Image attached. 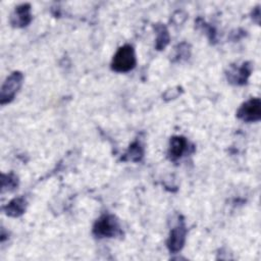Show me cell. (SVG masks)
<instances>
[{
	"label": "cell",
	"instance_id": "4fadbf2b",
	"mask_svg": "<svg viewBox=\"0 0 261 261\" xmlns=\"http://www.w3.org/2000/svg\"><path fill=\"white\" fill-rule=\"evenodd\" d=\"M189 56H190V49H189V45L187 43H181L175 48L174 57L177 60H181L182 58H185V59L189 58Z\"/></svg>",
	"mask_w": 261,
	"mask_h": 261
},
{
	"label": "cell",
	"instance_id": "9c48e42d",
	"mask_svg": "<svg viewBox=\"0 0 261 261\" xmlns=\"http://www.w3.org/2000/svg\"><path fill=\"white\" fill-rule=\"evenodd\" d=\"M27 208V200L23 197H17L11 200L5 207L4 211L8 216L17 217L20 216Z\"/></svg>",
	"mask_w": 261,
	"mask_h": 261
},
{
	"label": "cell",
	"instance_id": "6da1fadb",
	"mask_svg": "<svg viewBox=\"0 0 261 261\" xmlns=\"http://www.w3.org/2000/svg\"><path fill=\"white\" fill-rule=\"evenodd\" d=\"M135 50L130 45L121 46L114 54L111 61V68L116 72H127L136 65Z\"/></svg>",
	"mask_w": 261,
	"mask_h": 261
},
{
	"label": "cell",
	"instance_id": "8fae6325",
	"mask_svg": "<svg viewBox=\"0 0 261 261\" xmlns=\"http://www.w3.org/2000/svg\"><path fill=\"white\" fill-rule=\"evenodd\" d=\"M155 30L157 32V39H156V48L157 50H162L169 42V35L167 29L162 24H156Z\"/></svg>",
	"mask_w": 261,
	"mask_h": 261
},
{
	"label": "cell",
	"instance_id": "3957f363",
	"mask_svg": "<svg viewBox=\"0 0 261 261\" xmlns=\"http://www.w3.org/2000/svg\"><path fill=\"white\" fill-rule=\"evenodd\" d=\"M23 75L20 71H13L4 82L0 93V102L2 105L13 100L21 87Z\"/></svg>",
	"mask_w": 261,
	"mask_h": 261
},
{
	"label": "cell",
	"instance_id": "7a4b0ae2",
	"mask_svg": "<svg viewBox=\"0 0 261 261\" xmlns=\"http://www.w3.org/2000/svg\"><path fill=\"white\" fill-rule=\"evenodd\" d=\"M93 233L96 238H113L120 233V226L116 217L112 214L101 215L94 223Z\"/></svg>",
	"mask_w": 261,
	"mask_h": 261
},
{
	"label": "cell",
	"instance_id": "30bf717a",
	"mask_svg": "<svg viewBox=\"0 0 261 261\" xmlns=\"http://www.w3.org/2000/svg\"><path fill=\"white\" fill-rule=\"evenodd\" d=\"M143 156H144V148L140 142L136 141L128 147V150L125 152L122 160L138 162L143 158Z\"/></svg>",
	"mask_w": 261,
	"mask_h": 261
},
{
	"label": "cell",
	"instance_id": "52a82bcc",
	"mask_svg": "<svg viewBox=\"0 0 261 261\" xmlns=\"http://www.w3.org/2000/svg\"><path fill=\"white\" fill-rule=\"evenodd\" d=\"M32 20L31 6L30 4H20L15 7L14 11L11 13L10 22L13 27L23 28L28 25Z\"/></svg>",
	"mask_w": 261,
	"mask_h": 261
},
{
	"label": "cell",
	"instance_id": "5b68a950",
	"mask_svg": "<svg viewBox=\"0 0 261 261\" xmlns=\"http://www.w3.org/2000/svg\"><path fill=\"white\" fill-rule=\"evenodd\" d=\"M187 234V228L184 221H180L175 225L169 232V238L167 240V248L170 253H177L180 251L185 245Z\"/></svg>",
	"mask_w": 261,
	"mask_h": 261
},
{
	"label": "cell",
	"instance_id": "7c38bea8",
	"mask_svg": "<svg viewBox=\"0 0 261 261\" xmlns=\"http://www.w3.org/2000/svg\"><path fill=\"white\" fill-rule=\"evenodd\" d=\"M18 186L17 176L14 173L2 174V191H12Z\"/></svg>",
	"mask_w": 261,
	"mask_h": 261
},
{
	"label": "cell",
	"instance_id": "ba28073f",
	"mask_svg": "<svg viewBox=\"0 0 261 261\" xmlns=\"http://www.w3.org/2000/svg\"><path fill=\"white\" fill-rule=\"evenodd\" d=\"M188 141L186 138L176 136L172 137L169 142V149H168V156L171 160H177L182 156V154L188 149Z\"/></svg>",
	"mask_w": 261,
	"mask_h": 261
},
{
	"label": "cell",
	"instance_id": "277c9868",
	"mask_svg": "<svg viewBox=\"0 0 261 261\" xmlns=\"http://www.w3.org/2000/svg\"><path fill=\"white\" fill-rule=\"evenodd\" d=\"M237 116L247 122L258 121L261 118V102L259 98H252L239 108Z\"/></svg>",
	"mask_w": 261,
	"mask_h": 261
},
{
	"label": "cell",
	"instance_id": "8992f818",
	"mask_svg": "<svg viewBox=\"0 0 261 261\" xmlns=\"http://www.w3.org/2000/svg\"><path fill=\"white\" fill-rule=\"evenodd\" d=\"M252 71L250 62H243L241 65H231L226 73L227 80L233 85H244Z\"/></svg>",
	"mask_w": 261,
	"mask_h": 261
}]
</instances>
